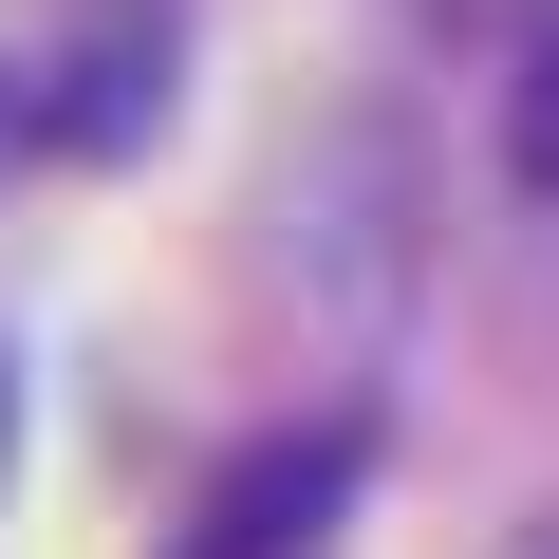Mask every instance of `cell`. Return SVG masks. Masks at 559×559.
<instances>
[{
    "instance_id": "cell-1",
    "label": "cell",
    "mask_w": 559,
    "mask_h": 559,
    "mask_svg": "<svg viewBox=\"0 0 559 559\" xmlns=\"http://www.w3.org/2000/svg\"><path fill=\"white\" fill-rule=\"evenodd\" d=\"M355 466H373V429L336 411V429H280V448H242L205 503H187V540L168 559H318L336 540V503H355Z\"/></svg>"
},
{
    "instance_id": "cell-2",
    "label": "cell",
    "mask_w": 559,
    "mask_h": 559,
    "mask_svg": "<svg viewBox=\"0 0 559 559\" xmlns=\"http://www.w3.org/2000/svg\"><path fill=\"white\" fill-rule=\"evenodd\" d=\"M503 187H522V224L559 242V20H522V75H503Z\"/></svg>"
},
{
    "instance_id": "cell-3",
    "label": "cell",
    "mask_w": 559,
    "mask_h": 559,
    "mask_svg": "<svg viewBox=\"0 0 559 559\" xmlns=\"http://www.w3.org/2000/svg\"><path fill=\"white\" fill-rule=\"evenodd\" d=\"M0 429H20V392H0Z\"/></svg>"
}]
</instances>
